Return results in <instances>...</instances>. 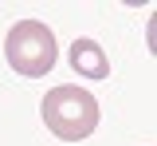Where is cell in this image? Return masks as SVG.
Here are the masks:
<instances>
[{"label":"cell","mask_w":157,"mask_h":146,"mask_svg":"<svg viewBox=\"0 0 157 146\" xmlns=\"http://www.w3.org/2000/svg\"><path fill=\"white\" fill-rule=\"evenodd\" d=\"M71 67L78 75H86V79H106L110 75V55L102 51V43L82 36V40L71 43Z\"/></svg>","instance_id":"obj_3"},{"label":"cell","mask_w":157,"mask_h":146,"mask_svg":"<svg viewBox=\"0 0 157 146\" xmlns=\"http://www.w3.org/2000/svg\"><path fill=\"white\" fill-rule=\"evenodd\" d=\"M4 55L12 63V71L16 75H28V79H36V75H47L59 59V47H55V36H51V28L39 20H20L12 32H8V40H4Z\"/></svg>","instance_id":"obj_2"},{"label":"cell","mask_w":157,"mask_h":146,"mask_svg":"<svg viewBox=\"0 0 157 146\" xmlns=\"http://www.w3.org/2000/svg\"><path fill=\"white\" fill-rule=\"evenodd\" d=\"M39 115H43V123L47 130L63 138V142H82V138H90L98 126V99L90 91H82V87H51L47 95H43V103H39Z\"/></svg>","instance_id":"obj_1"}]
</instances>
